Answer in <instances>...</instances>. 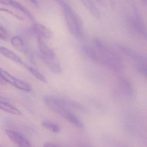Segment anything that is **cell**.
<instances>
[{"label": "cell", "mask_w": 147, "mask_h": 147, "mask_svg": "<svg viewBox=\"0 0 147 147\" xmlns=\"http://www.w3.org/2000/svg\"><path fill=\"white\" fill-rule=\"evenodd\" d=\"M24 66L29 70V72L33 76H35L36 78L37 79H38L40 81L42 82H44L45 83L46 82V80L45 79V77L42 74H41L39 71H38L35 69L33 68L32 67H30V66H28L26 65L25 63H24Z\"/></svg>", "instance_id": "17"}, {"label": "cell", "mask_w": 147, "mask_h": 147, "mask_svg": "<svg viewBox=\"0 0 147 147\" xmlns=\"http://www.w3.org/2000/svg\"><path fill=\"white\" fill-rule=\"evenodd\" d=\"M0 11L4 12L7 13H9L11 15H12L13 17L16 18L20 20H24V18L22 16H20V15L16 14V13H14L13 12L11 11L10 10H8V9H5V8H0Z\"/></svg>", "instance_id": "21"}, {"label": "cell", "mask_w": 147, "mask_h": 147, "mask_svg": "<svg viewBox=\"0 0 147 147\" xmlns=\"http://www.w3.org/2000/svg\"><path fill=\"white\" fill-rule=\"evenodd\" d=\"M13 47L18 51L26 54H28V51L25 46L24 41L21 37L18 36L13 37L11 40Z\"/></svg>", "instance_id": "12"}, {"label": "cell", "mask_w": 147, "mask_h": 147, "mask_svg": "<svg viewBox=\"0 0 147 147\" xmlns=\"http://www.w3.org/2000/svg\"><path fill=\"white\" fill-rule=\"evenodd\" d=\"M135 69L138 74L144 77L147 76V64L137 63L135 64Z\"/></svg>", "instance_id": "19"}, {"label": "cell", "mask_w": 147, "mask_h": 147, "mask_svg": "<svg viewBox=\"0 0 147 147\" xmlns=\"http://www.w3.org/2000/svg\"><path fill=\"white\" fill-rule=\"evenodd\" d=\"M44 147H57L58 145L55 144L47 142L45 144Z\"/></svg>", "instance_id": "23"}, {"label": "cell", "mask_w": 147, "mask_h": 147, "mask_svg": "<svg viewBox=\"0 0 147 147\" xmlns=\"http://www.w3.org/2000/svg\"><path fill=\"white\" fill-rule=\"evenodd\" d=\"M142 1H143L144 2V3H145V4H146L147 3V0H142Z\"/></svg>", "instance_id": "26"}, {"label": "cell", "mask_w": 147, "mask_h": 147, "mask_svg": "<svg viewBox=\"0 0 147 147\" xmlns=\"http://www.w3.org/2000/svg\"><path fill=\"white\" fill-rule=\"evenodd\" d=\"M94 43V47L86 45L82 46V50L85 55L94 61L113 71H121L123 63L118 55L102 40L96 39Z\"/></svg>", "instance_id": "1"}, {"label": "cell", "mask_w": 147, "mask_h": 147, "mask_svg": "<svg viewBox=\"0 0 147 147\" xmlns=\"http://www.w3.org/2000/svg\"><path fill=\"white\" fill-rule=\"evenodd\" d=\"M0 54L5 57L12 60L17 63H20L22 65H24V63L18 56L5 47H0Z\"/></svg>", "instance_id": "11"}, {"label": "cell", "mask_w": 147, "mask_h": 147, "mask_svg": "<svg viewBox=\"0 0 147 147\" xmlns=\"http://www.w3.org/2000/svg\"><path fill=\"white\" fill-rule=\"evenodd\" d=\"M11 6L13 7L18 11H20L21 12L24 13L26 16H27L31 20H34L35 19L34 16L30 12L29 10H27L26 7L23 6L21 4H20L19 3L13 0Z\"/></svg>", "instance_id": "15"}, {"label": "cell", "mask_w": 147, "mask_h": 147, "mask_svg": "<svg viewBox=\"0 0 147 147\" xmlns=\"http://www.w3.org/2000/svg\"><path fill=\"white\" fill-rule=\"evenodd\" d=\"M118 48L124 54L133 60L137 63L147 64V58L144 55L133 50L129 48L123 46H118Z\"/></svg>", "instance_id": "6"}, {"label": "cell", "mask_w": 147, "mask_h": 147, "mask_svg": "<svg viewBox=\"0 0 147 147\" xmlns=\"http://www.w3.org/2000/svg\"><path fill=\"white\" fill-rule=\"evenodd\" d=\"M7 82H6L3 79L1 76V75L0 74V84H2V85H5L6 84Z\"/></svg>", "instance_id": "24"}, {"label": "cell", "mask_w": 147, "mask_h": 147, "mask_svg": "<svg viewBox=\"0 0 147 147\" xmlns=\"http://www.w3.org/2000/svg\"><path fill=\"white\" fill-rule=\"evenodd\" d=\"M37 42L40 57L43 61L53 73L61 74V67L55 52L45 43L42 38L37 37Z\"/></svg>", "instance_id": "3"}, {"label": "cell", "mask_w": 147, "mask_h": 147, "mask_svg": "<svg viewBox=\"0 0 147 147\" xmlns=\"http://www.w3.org/2000/svg\"><path fill=\"white\" fill-rule=\"evenodd\" d=\"M45 102L50 109L74 125L80 128H82L83 127V123L66 107L59 104L53 99L47 100Z\"/></svg>", "instance_id": "4"}, {"label": "cell", "mask_w": 147, "mask_h": 147, "mask_svg": "<svg viewBox=\"0 0 147 147\" xmlns=\"http://www.w3.org/2000/svg\"><path fill=\"white\" fill-rule=\"evenodd\" d=\"M119 85L121 91L128 97H131L133 96V87L132 84L129 80L124 77H121L119 80Z\"/></svg>", "instance_id": "9"}, {"label": "cell", "mask_w": 147, "mask_h": 147, "mask_svg": "<svg viewBox=\"0 0 147 147\" xmlns=\"http://www.w3.org/2000/svg\"><path fill=\"white\" fill-rule=\"evenodd\" d=\"M31 2L33 3L34 5H37L38 0H29Z\"/></svg>", "instance_id": "25"}, {"label": "cell", "mask_w": 147, "mask_h": 147, "mask_svg": "<svg viewBox=\"0 0 147 147\" xmlns=\"http://www.w3.org/2000/svg\"><path fill=\"white\" fill-rule=\"evenodd\" d=\"M86 8L91 13L94 17L99 18L100 12L97 7L95 5L92 0H80Z\"/></svg>", "instance_id": "14"}, {"label": "cell", "mask_w": 147, "mask_h": 147, "mask_svg": "<svg viewBox=\"0 0 147 147\" xmlns=\"http://www.w3.org/2000/svg\"><path fill=\"white\" fill-rule=\"evenodd\" d=\"M0 109L13 115H20L22 114L18 109L10 104L3 101H0Z\"/></svg>", "instance_id": "13"}, {"label": "cell", "mask_w": 147, "mask_h": 147, "mask_svg": "<svg viewBox=\"0 0 147 147\" xmlns=\"http://www.w3.org/2000/svg\"><path fill=\"white\" fill-rule=\"evenodd\" d=\"M98 1H102V0H98Z\"/></svg>", "instance_id": "27"}, {"label": "cell", "mask_w": 147, "mask_h": 147, "mask_svg": "<svg viewBox=\"0 0 147 147\" xmlns=\"http://www.w3.org/2000/svg\"><path fill=\"white\" fill-rule=\"evenodd\" d=\"M43 127L54 133H58L61 131V127L56 123L50 121H44L42 123Z\"/></svg>", "instance_id": "16"}, {"label": "cell", "mask_w": 147, "mask_h": 147, "mask_svg": "<svg viewBox=\"0 0 147 147\" xmlns=\"http://www.w3.org/2000/svg\"><path fill=\"white\" fill-rule=\"evenodd\" d=\"M62 7L65 22L70 33L76 37L82 35L83 24L80 18L76 12L62 0H55Z\"/></svg>", "instance_id": "2"}, {"label": "cell", "mask_w": 147, "mask_h": 147, "mask_svg": "<svg viewBox=\"0 0 147 147\" xmlns=\"http://www.w3.org/2000/svg\"><path fill=\"white\" fill-rule=\"evenodd\" d=\"M13 0H0V4L4 5L11 6Z\"/></svg>", "instance_id": "22"}, {"label": "cell", "mask_w": 147, "mask_h": 147, "mask_svg": "<svg viewBox=\"0 0 147 147\" xmlns=\"http://www.w3.org/2000/svg\"><path fill=\"white\" fill-rule=\"evenodd\" d=\"M0 74L6 82L9 83L15 87L27 92H30L31 90V87L29 84L13 77L4 69H0Z\"/></svg>", "instance_id": "5"}, {"label": "cell", "mask_w": 147, "mask_h": 147, "mask_svg": "<svg viewBox=\"0 0 147 147\" xmlns=\"http://www.w3.org/2000/svg\"><path fill=\"white\" fill-rule=\"evenodd\" d=\"M57 99L58 102L60 104L66 107H72L74 109L81 111H83L84 110V107L83 105L74 100L58 97H57Z\"/></svg>", "instance_id": "10"}, {"label": "cell", "mask_w": 147, "mask_h": 147, "mask_svg": "<svg viewBox=\"0 0 147 147\" xmlns=\"http://www.w3.org/2000/svg\"><path fill=\"white\" fill-rule=\"evenodd\" d=\"M133 18H134L133 19V23L136 28L138 31L141 32L143 35H146V32L145 31L144 26L140 20L139 17L136 16Z\"/></svg>", "instance_id": "18"}, {"label": "cell", "mask_w": 147, "mask_h": 147, "mask_svg": "<svg viewBox=\"0 0 147 147\" xmlns=\"http://www.w3.org/2000/svg\"><path fill=\"white\" fill-rule=\"evenodd\" d=\"M32 30L36 35L37 38L49 39L52 37V32L45 26L40 24H36L32 26Z\"/></svg>", "instance_id": "8"}, {"label": "cell", "mask_w": 147, "mask_h": 147, "mask_svg": "<svg viewBox=\"0 0 147 147\" xmlns=\"http://www.w3.org/2000/svg\"><path fill=\"white\" fill-rule=\"evenodd\" d=\"M9 36L7 31L0 26V39L4 41H8Z\"/></svg>", "instance_id": "20"}, {"label": "cell", "mask_w": 147, "mask_h": 147, "mask_svg": "<svg viewBox=\"0 0 147 147\" xmlns=\"http://www.w3.org/2000/svg\"><path fill=\"white\" fill-rule=\"evenodd\" d=\"M5 132L10 139L18 146L23 147H30L29 141L18 132L8 130L6 131Z\"/></svg>", "instance_id": "7"}]
</instances>
